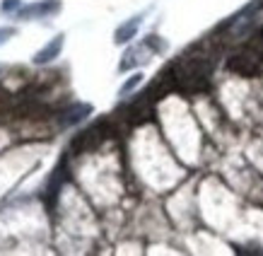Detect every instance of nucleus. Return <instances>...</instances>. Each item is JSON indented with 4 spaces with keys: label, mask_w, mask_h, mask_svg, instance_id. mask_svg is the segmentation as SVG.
I'll return each mask as SVG.
<instances>
[{
    "label": "nucleus",
    "mask_w": 263,
    "mask_h": 256,
    "mask_svg": "<svg viewBox=\"0 0 263 256\" xmlns=\"http://www.w3.org/2000/svg\"><path fill=\"white\" fill-rule=\"evenodd\" d=\"M227 68H230L234 75H241V78H258V75H263L261 58L256 56L249 46H244L241 51H237L234 56H230Z\"/></svg>",
    "instance_id": "3"
},
{
    "label": "nucleus",
    "mask_w": 263,
    "mask_h": 256,
    "mask_svg": "<svg viewBox=\"0 0 263 256\" xmlns=\"http://www.w3.org/2000/svg\"><path fill=\"white\" fill-rule=\"evenodd\" d=\"M92 114V104H85V102H75V104L65 106L61 116H58V126L61 128H70V126H78L80 121H85Z\"/></svg>",
    "instance_id": "5"
},
{
    "label": "nucleus",
    "mask_w": 263,
    "mask_h": 256,
    "mask_svg": "<svg viewBox=\"0 0 263 256\" xmlns=\"http://www.w3.org/2000/svg\"><path fill=\"white\" fill-rule=\"evenodd\" d=\"M140 82H143V75H140V72H136L133 78H128V80L123 82V85H121L119 95H121V97H123V95H128V92H130V89H136L138 85H140Z\"/></svg>",
    "instance_id": "9"
},
{
    "label": "nucleus",
    "mask_w": 263,
    "mask_h": 256,
    "mask_svg": "<svg viewBox=\"0 0 263 256\" xmlns=\"http://www.w3.org/2000/svg\"><path fill=\"white\" fill-rule=\"evenodd\" d=\"M106 131H109V123H106V121H99V123H95V126L85 128L80 136H75V140H72V145H70L72 152H92V150H97V148L104 143Z\"/></svg>",
    "instance_id": "4"
},
{
    "label": "nucleus",
    "mask_w": 263,
    "mask_h": 256,
    "mask_svg": "<svg viewBox=\"0 0 263 256\" xmlns=\"http://www.w3.org/2000/svg\"><path fill=\"white\" fill-rule=\"evenodd\" d=\"M247 46H249V48H251V51H254L256 56L261 58V63H263V29H261V32H258V34H256L254 39L249 41Z\"/></svg>",
    "instance_id": "10"
},
{
    "label": "nucleus",
    "mask_w": 263,
    "mask_h": 256,
    "mask_svg": "<svg viewBox=\"0 0 263 256\" xmlns=\"http://www.w3.org/2000/svg\"><path fill=\"white\" fill-rule=\"evenodd\" d=\"M172 72H174L176 89H183V92H203L210 85L213 65H210V61L205 56H186L172 65Z\"/></svg>",
    "instance_id": "1"
},
{
    "label": "nucleus",
    "mask_w": 263,
    "mask_h": 256,
    "mask_svg": "<svg viewBox=\"0 0 263 256\" xmlns=\"http://www.w3.org/2000/svg\"><path fill=\"white\" fill-rule=\"evenodd\" d=\"M3 12H12V10H20V0H5L3 5H0Z\"/></svg>",
    "instance_id": "12"
},
{
    "label": "nucleus",
    "mask_w": 263,
    "mask_h": 256,
    "mask_svg": "<svg viewBox=\"0 0 263 256\" xmlns=\"http://www.w3.org/2000/svg\"><path fill=\"white\" fill-rule=\"evenodd\" d=\"M63 44H65V36L63 34H58V36H53V39L48 41L46 46L41 48L39 53L34 56V63L36 65H46V63H51L56 56H61V48H63Z\"/></svg>",
    "instance_id": "7"
},
{
    "label": "nucleus",
    "mask_w": 263,
    "mask_h": 256,
    "mask_svg": "<svg viewBox=\"0 0 263 256\" xmlns=\"http://www.w3.org/2000/svg\"><path fill=\"white\" fill-rule=\"evenodd\" d=\"M61 10V3L58 0H41V3H32L27 8L17 10V17H24V20H32V17H51Z\"/></svg>",
    "instance_id": "6"
},
{
    "label": "nucleus",
    "mask_w": 263,
    "mask_h": 256,
    "mask_svg": "<svg viewBox=\"0 0 263 256\" xmlns=\"http://www.w3.org/2000/svg\"><path fill=\"white\" fill-rule=\"evenodd\" d=\"M261 8L263 3H254V5H249L239 12V15L232 17L230 22V36L232 39H247L254 34V29L258 27V20H261Z\"/></svg>",
    "instance_id": "2"
},
{
    "label": "nucleus",
    "mask_w": 263,
    "mask_h": 256,
    "mask_svg": "<svg viewBox=\"0 0 263 256\" xmlns=\"http://www.w3.org/2000/svg\"><path fill=\"white\" fill-rule=\"evenodd\" d=\"M17 34V29L15 27H0V46L5 44V41H10L12 36Z\"/></svg>",
    "instance_id": "11"
},
{
    "label": "nucleus",
    "mask_w": 263,
    "mask_h": 256,
    "mask_svg": "<svg viewBox=\"0 0 263 256\" xmlns=\"http://www.w3.org/2000/svg\"><path fill=\"white\" fill-rule=\"evenodd\" d=\"M140 22H143V15H136L133 20L123 22L119 29H116V34H114V41H116V44H126V41H130L138 34V27H140Z\"/></svg>",
    "instance_id": "8"
}]
</instances>
